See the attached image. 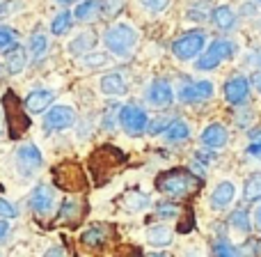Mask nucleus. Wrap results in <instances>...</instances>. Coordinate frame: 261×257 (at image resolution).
<instances>
[{
	"label": "nucleus",
	"instance_id": "nucleus-1",
	"mask_svg": "<svg viewBox=\"0 0 261 257\" xmlns=\"http://www.w3.org/2000/svg\"><path fill=\"white\" fill-rule=\"evenodd\" d=\"M126 163V154L122 149H117L115 145H101L87 158V166H90L92 179L99 186H103L106 181L113 179V175L119 170V168Z\"/></svg>",
	"mask_w": 261,
	"mask_h": 257
},
{
	"label": "nucleus",
	"instance_id": "nucleus-2",
	"mask_svg": "<svg viewBox=\"0 0 261 257\" xmlns=\"http://www.w3.org/2000/svg\"><path fill=\"white\" fill-rule=\"evenodd\" d=\"M202 186V179L195 175L193 170H184V168H174V170H165L158 175L156 189L165 195L179 198V195H190Z\"/></svg>",
	"mask_w": 261,
	"mask_h": 257
},
{
	"label": "nucleus",
	"instance_id": "nucleus-3",
	"mask_svg": "<svg viewBox=\"0 0 261 257\" xmlns=\"http://www.w3.org/2000/svg\"><path fill=\"white\" fill-rule=\"evenodd\" d=\"M0 108H3L5 124H7L9 135H12V138H18V135H23L28 129H30L28 110L23 108V104L18 101V97L14 95L12 90L3 95V99H0Z\"/></svg>",
	"mask_w": 261,
	"mask_h": 257
},
{
	"label": "nucleus",
	"instance_id": "nucleus-4",
	"mask_svg": "<svg viewBox=\"0 0 261 257\" xmlns=\"http://www.w3.org/2000/svg\"><path fill=\"white\" fill-rule=\"evenodd\" d=\"M103 41L110 53H115L117 58H128L130 51L138 44V32L126 23H115V26H110L106 30Z\"/></svg>",
	"mask_w": 261,
	"mask_h": 257
},
{
	"label": "nucleus",
	"instance_id": "nucleus-5",
	"mask_svg": "<svg viewBox=\"0 0 261 257\" xmlns=\"http://www.w3.org/2000/svg\"><path fill=\"white\" fill-rule=\"evenodd\" d=\"M50 177H53V184L58 186V189L69 191V193H81V191L87 189L85 172L73 161H64V163H60V166H55Z\"/></svg>",
	"mask_w": 261,
	"mask_h": 257
},
{
	"label": "nucleus",
	"instance_id": "nucleus-6",
	"mask_svg": "<svg viewBox=\"0 0 261 257\" xmlns=\"http://www.w3.org/2000/svg\"><path fill=\"white\" fill-rule=\"evenodd\" d=\"M234 41L229 39H216L211 46H208V51L202 55V58L197 60V69H202V72H206V69H216L218 64H222L225 60H231L234 58Z\"/></svg>",
	"mask_w": 261,
	"mask_h": 257
},
{
	"label": "nucleus",
	"instance_id": "nucleus-7",
	"mask_svg": "<svg viewBox=\"0 0 261 257\" xmlns=\"http://www.w3.org/2000/svg\"><path fill=\"white\" fill-rule=\"evenodd\" d=\"M204 44H206V35L202 30H190L172 44V53L179 60H193L202 53Z\"/></svg>",
	"mask_w": 261,
	"mask_h": 257
},
{
	"label": "nucleus",
	"instance_id": "nucleus-8",
	"mask_svg": "<svg viewBox=\"0 0 261 257\" xmlns=\"http://www.w3.org/2000/svg\"><path fill=\"white\" fill-rule=\"evenodd\" d=\"M41 166H44V156L37 145H21L16 149V168L23 177L35 175Z\"/></svg>",
	"mask_w": 261,
	"mask_h": 257
},
{
	"label": "nucleus",
	"instance_id": "nucleus-9",
	"mask_svg": "<svg viewBox=\"0 0 261 257\" xmlns=\"http://www.w3.org/2000/svg\"><path fill=\"white\" fill-rule=\"evenodd\" d=\"M119 124H122V129L126 131V133L138 135V133H142V131L147 129L149 118H147V113H144L140 106L130 104V106L119 108Z\"/></svg>",
	"mask_w": 261,
	"mask_h": 257
},
{
	"label": "nucleus",
	"instance_id": "nucleus-10",
	"mask_svg": "<svg viewBox=\"0 0 261 257\" xmlns=\"http://www.w3.org/2000/svg\"><path fill=\"white\" fill-rule=\"evenodd\" d=\"M76 122V110L71 106H53L44 115V129L46 131H64Z\"/></svg>",
	"mask_w": 261,
	"mask_h": 257
},
{
	"label": "nucleus",
	"instance_id": "nucleus-11",
	"mask_svg": "<svg viewBox=\"0 0 261 257\" xmlns=\"http://www.w3.org/2000/svg\"><path fill=\"white\" fill-rule=\"evenodd\" d=\"M213 95V83L211 81H197V83H186L179 90V99L184 104H199V101L211 99Z\"/></svg>",
	"mask_w": 261,
	"mask_h": 257
},
{
	"label": "nucleus",
	"instance_id": "nucleus-12",
	"mask_svg": "<svg viewBox=\"0 0 261 257\" xmlns=\"http://www.w3.org/2000/svg\"><path fill=\"white\" fill-rule=\"evenodd\" d=\"M55 204V191L50 184H39L35 191H32V198H30V207L35 214L39 216H48L50 209Z\"/></svg>",
	"mask_w": 261,
	"mask_h": 257
},
{
	"label": "nucleus",
	"instance_id": "nucleus-13",
	"mask_svg": "<svg viewBox=\"0 0 261 257\" xmlns=\"http://www.w3.org/2000/svg\"><path fill=\"white\" fill-rule=\"evenodd\" d=\"M55 101V92L53 90H32L25 99V110L28 115H39L44 110H48Z\"/></svg>",
	"mask_w": 261,
	"mask_h": 257
},
{
	"label": "nucleus",
	"instance_id": "nucleus-14",
	"mask_svg": "<svg viewBox=\"0 0 261 257\" xmlns=\"http://www.w3.org/2000/svg\"><path fill=\"white\" fill-rule=\"evenodd\" d=\"M248 97H250V81H248V78L236 76V78H231V81L225 83V99H227V104L239 106V104H243Z\"/></svg>",
	"mask_w": 261,
	"mask_h": 257
},
{
	"label": "nucleus",
	"instance_id": "nucleus-15",
	"mask_svg": "<svg viewBox=\"0 0 261 257\" xmlns=\"http://www.w3.org/2000/svg\"><path fill=\"white\" fill-rule=\"evenodd\" d=\"M174 99V92H172V85L167 81H153L151 85L147 87V101L151 106H167Z\"/></svg>",
	"mask_w": 261,
	"mask_h": 257
},
{
	"label": "nucleus",
	"instance_id": "nucleus-16",
	"mask_svg": "<svg viewBox=\"0 0 261 257\" xmlns=\"http://www.w3.org/2000/svg\"><path fill=\"white\" fill-rule=\"evenodd\" d=\"M234 195H236V186L231 181H220L216 186V191L211 193V207L222 212V209H227L234 202Z\"/></svg>",
	"mask_w": 261,
	"mask_h": 257
},
{
	"label": "nucleus",
	"instance_id": "nucleus-17",
	"mask_svg": "<svg viewBox=\"0 0 261 257\" xmlns=\"http://www.w3.org/2000/svg\"><path fill=\"white\" fill-rule=\"evenodd\" d=\"M227 138H229V135H227V129L222 127V124H208V127L202 131V143H204V147H208V149L225 147Z\"/></svg>",
	"mask_w": 261,
	"mask_h": 257
},
{
	"label": "nucleus",
	"instance_id": "nucleus-18",
	"mask_svg": "<svg viewBox=\"0 0 261 257\" xmlns=\"http://www.w3.org/2000/svg\"><path fill=\"white\" fill-rule=\"evenodd\" d=\"M101 92L108 97H122L126 95V81H124L122 74L113 72V74H106L101 78Z\"/></svg>",
	"mask_w": 261,
	"mask_h": 257
},
{
	"label": "nucleus",
	"instance_id": "nucleus-19",
	"mask_svg": "<svg viewBox=\"0 0 261 257\" xmlns=\"http://www.w3.org/2000/svg\"><path fill=\"white\" fill-rule=\"evenodd\" d=\"M94 46H96V35L94 32H81L78 37H73L71 39L69 51H71L73 55H85V53H90Z\"/></svg>",
	"mask_w": 261,
	"mask_h": 257
},
{
	"label": "nucleus",
	"instance_id": "nucleus-20",
	"mask_svg": "<svg viewBox=\"0 0 261 257\" xmlns=\"http://www.w3.org/2000/svg\"><path fill=\"white\" fill-rule=\"evenodd\" d=\"M211 18H213V23H216L220 30H231V28L236 26V14L231 12L227 5H220V7L213 9Z\"/></svg>",
	"mask_w": 261,
	"mask_h": 257
},
{
	"label": "nucleus",
	"instance_id": "nucleus-21",
	"mask_svg": "<svg viewBox=\"0 0 261 257\" xmlns=\"http://www.w3.org/2000/svg\"><path fill=\"white\" fill-rule=\"evenodd\" d=\"M25 67V49L23 46H14L7 51V72L9 74H21Z\"/></svg>",
	"mask_w": 261,
	"mask_h": 257
},
{
	"label": "nucleus",
	"instance_id": "nucleus-22",
	"mask_svg": "<svg viewBox=\"0 0 261 257\" xmlns=\"http://www.w3.org/2000/svg\"><path fill=\"white\" fill-rule=\"evenodd\" d=\"M99 12H101V0H85V3H81L76 7L73 16L78 21H94L99 16Z\"/></svg>",
	"mask_w": 261,
	"mask_h": 257
},
{
	"label": "nucleus",
	"instance_id": "nucleus-23",
	"mask_svg": "<svg viewBox=\"0 0 261 257\" xmlns=\"http://www.w3.org/2000/svg\"><path fill=\"white\" fill-rule=\"evenodd\" d=\"M165 138L170 140V143H181V140L190 138V127L184 122V120H174V122L167 124Z\"/></svg>",
	"mask_w": 261,
	"mask_h": 257
},
{
	"label": "nucleus",
	"instance_id": "nucleus-24",
	"mask_svg": "<svg viewBox=\"0 0 261 257\" xmlns=\"http://www.w3.org/2000/svg\"><path fill=\"white\" fill-rule=\"evenodd\" d=\"M243 198H245V202H257V200H261V172H254V175H250L245 179Z\"/></svg>",
	"mask_w": 261,
	"mask_h": 257
},
{
	"label": "nucleus",
	"instance_id": "nucleus-25",
	"mask_svg": "<svg viewBox=\"0 0 261 257\" xmlns=\"http://www.w3.org/2000/svg\"><path fill=\"white\" fill-rule=\"evenodd\" d=\"M147 241L151 246H170L172 244V232L165 225H153L147 230Z\"/></svg>",
	"mask_w": 261,
	"mask_h": 257
},
{
	"label": "nucleus",
	"instance_id": "nucleus-26",
	"mask_svg": "<svg viewBox=\"0 0 261 257\" xmlns=\"http://www.w3.org/2000/svg\"><path fill=\"white\" fill-rule=\"evenodd\" d=\"M78 216H81V204L73 202V200H64L55 221L58 223H69V221H76Z\"/></svg>",
	"mask_w": 261,
	"mask_h": 257
},
{
	"label": "nucleus",
	"instance_id": "nucleus-27",
	"mask_svg": "<svg viewBox=\"0 0 261 257\" xmlns=\"http://www.w3.org/2000/svg\"><path fill=\"white\" fill-rule=\"evenodd\" d=\"M122 202L126 209H130V212H142V209L149 204V198L144 193H140V191H128V193L124 195Z\"/></svg>",
	"mask_w": 261,
	"mask_h": 257
},
{
	"label": "nucleus",
	"instance_id": "nucleus-28",
	"mask_svg": "<svg viewBox=\"0 0 261 257\" xmlns=\"http://www.w3.org/2000/svg\"><path fill=\"white\" fill-rule=\"evenodd\" d=\"M81 241L85 246H90V248H96V246H101L106 241V227H90V230L83 232Z\"/></svg>",
	"mask_w": 261,
	"mask_h": 257
},
{
	"label": "nucleus",
	"instance_id": "nucleus-29",
	"mask_svg": "<svg viewBox=\"0 0 261 257\" xmlns=\"http://www.w3.org/2000/svg\"><path fill=\"white\" fill-rule=\"evenodd\" d=\"M229 223L234 230H239L241 235H250V230H252V223H250V216L245 212H234L229 216Z\"/></svg>",
	"mask_w": 261,
	"mask_h": 257
},
{
	"label": "nucleus",
	"instance_id": "nucleus-30",
	"mask_svg": "<svg viewBox=\"0 0 261 257\" xmlns=\"http://www.w3.org/2000/svg\"><path fill=\"white\" fill-rule=\"evenodd\" d=\"M28 49H30V55H35V58H41V55L46 53V49H48V37L41 35V32L32 35V37H30V44H28Z\"/></svg>",
	"mask_w": 261,
	"mask_h": 257
},
{
	"label": "nucleus",
	"instance_id": "nucleus-31",
	"mask_svg": "<svg viewBox=\"0 0 261 257\" xmlns=\"http://www.w3.org/2000/svg\"><path fill=\"white\" fill-rule=\"evenodd\" d=\"M69 28H71V12H62L50 21V30H53V35H64Z\"/></svg>",
	"mask_w": 261,
	"mask_h": 257
},
{
	"label": "nucleus",
	"instance_id": "nucleus-32",
	"mask_svg": "<svg viewBox=\"0 0 261 257\" xmlns=\"http://www.w3.org/2000/svg\"><path fill=\"white\" fill-rule=\"evenodd\" d=\"M213 255L216 257H241L239 248L231 246L227 239H218L216 244H213Z\"/></svg>",
	"mask_w": 261,
	"mask_h": 257
},
{
	"label": "nucleus",
	"instance_id": "nucleus-33",
	"mask_svg": "<svg viewBox=\"0 0 261 257\" xmlns=\"http://www.w3.org/2000/svg\"><path fill=\"white\" fill-rule=\"evenodd\" d=\"M16 46V32L7 26H0V51H9Z\"/></svg>",
	"mask_w": 261,
	"mask_h": 257
},
{
	"label": "nucleus",
	"instance_id": "nucleus-34",
	"mask_svg": "<svg viewBox=\"0 0 261 257\" xmlns=\"http://www.w3.org/2000/svg\"><path fill=\"white\" fill-rule=\"evenodd\" d=\"M156 214L161 218H174L179 214V204L170 202V200H161V202H156Z\"/></svg>",
	"mask_w": 261,
	"mask_h": 257
},
{
	"label": "nucleus",
	"instance_id": "nucleus-35",
	"mask_svg": "<svg viewBox=\"0 0 261 257\" xmlns=\"http://www.w3.org/2000/svg\"><path fill=\"white\" fill-rule=\"evenodd\" d=\"M16 216H18V209L9 200L0 198V218H16Z\"/></svg>",
	"mask_w": 261,
	"mask_h": 257
},
{
	"label": "nucleus",
	"instance_id": "nucleus-36",
	"mask_svg": "<svg viewBox=\"0 0 261 257\" xmlns=\"http://www.w3.org/2000/svg\"><path fill=\"white\" fill-rule=\"evenodd\" d=\"M142 3L144 9H149V12H163V9H167V5H170V0H140Z\"/></svg>",
	"mask_w": 261,
	"mask_h": 257
},
{
	"label": "nucleus",
	"instance_id": "nucleus-37",
	"mask_svg": "<svg viewBox=\"0 0 261 257\" xmlns=\"http://www.w3.org/2000/svg\"><path fill=\"white\" fill-rule=\"evenodd\" d=\"M167 124H170V122H165V120H156V122L147 124V127H149V133H151V135H158V133H163V131L167 129Z\"/></svg>",
	"mask_w": 261,
	"mask_h": 257
},
{
	"label": "nucleus",
	"instance_id": "nucleus-38",
	"mask_svg": "<svg viewBox=\"0 0 261 257\" xmlns=\"http://www.w3.org/2000/svg\"><path fill=\"white\" fill-rule=\"evenodd\" d=\"M106 55L103 53H92L90 58H85V64H90V67H99V64H106Z\"/></svg>",
	"mask_w": 261,
	"mask_h": 257
},
{
	"label": "nucleus",
	"instance_id": "nucleus-39",
	"mask_svg": "<svg viewBox=\"0 0 261 257\" xmlns=\"http://www.w3.org/2000/svg\"><path fill=\"white\" fill-rule=\"evenodd\" d=\"M115 113H117V108H108V113H106V118H103V127L106 129H113V118H115Z\"/></svg>",
	"mask_w": 261,
	"mask_h": 257
},
{
	"label": "nucleus",
	"instance_id": "nucleus-40",
	"mask_svg": "<svg viewBox=\"0 0 261 257\" xmlns=\"http://www.w3.org/2000/svg\"><path fill=\"white\" fill-rule=\"evenodd\" d=\"M12 9H14V5L9 3V0H0V18H5Z\"/></svg>",
	"mask_w": 261,
	"mask_h": 257
},
{
	"label": "nucleus",
	"instance_id": "nucleus-41",
	"mask_svg": "<svg viewBox=\"0 0 261 257\" xmlns=\"http://www.w3.org/2000/svg\"><path fill=\"white\" fill-rule=\"evenodd\" d=\"M248 154L250 156H257V158H261V143H252L248 147Z\"/></svg>",
	"mask_w": 261,
	"mask_h": 257
},
{
	"label": "nucleus",
	"instance_id": "nucleus-42",
	"mask_svg": "<svg viewBox=\"0 0 261 257\" xmlns=\"http://www.w3.org/2000/svg\"><path fill=\"white\" fill-rule=\"evenodd\" d=\"M44 257H64V250L60 248V246H55V248L46 250V255H44Z\"/></svg>",
	"mask_w": 261,
	"mask_h": 257
},
{
	"label": "nucleus",
	"instance_id": "nucleus-43",
	"mask_svg": "<svg viewBox=\"0 0 261 257\" xmlns=\"http://www.w3.org/2000/svg\"><path fill=\"white\" fill-rule=\"evenodd\" d=\"M7 232H9V225H7V221H0V241L7 237Z\"/></svg>",
	"mask_w": 261,
	"mask_h": 257
},
{
	"label": "nucleus",
	"instance_id": "nucleus-44",
	"mask_svg": "<svg viewBox=\"0 0 261 257\" xmlns=\"http://www.w3.org/2000/svg\"><path fill=\"white\" fill-rule=\"evenodd\" d=\"M252 85L257 87V92L261 95V72H257V74H254V78H252Z\"/></svg>",
	"mask_w": 261,
	"mask_h": 257
},
{
	"label": "nucleus",
	"instance_id": "nucleus-45",
	"mask_svg": "<svg viewBox=\"0 0 261 257\" xmlns=\"http://www.w3.org/2000/svg\"><path fill=\"white\" fill-rule=\"evenodd\" d=\"M250 138L252 143H261V131H250Z\"/></svg>",
	"mask_w": 261,
	"mask_h": 257
},
{
	"label": "nucleus",
	"instance_id": "nucleus-46",
	"mask_svg": "<svg viewBox=\"0 0 261 257\" xmlns=\"http://www.w3.org/2000/svg\"><path fill=\"white\" fill-rule=\"evenodd\" d=\"M252 62H254V64H259V67H261V53H259V55H254Z\"/></svg>",
	"mask_w": 261,
	"mask_h": 257
},
{
	"label": "nucleus",
	"instance_id": "nucleus-47",
	"mask_svg": "<svg viewBox=\"0 0 261 257\" xmlns=\"http://www.w3.org/2000/svg\"><path fill=\"white\" fill-rule=\"evenodd\" d=\"M149 257H170V255H167V253H151Z\"/></svg>",
	"mask_w": 261,
	"mask_h": 257
},
{
	"label": "nucleus",
	"instance_id": "nucleus-48",
	"mask_svg": "<svg viewBox=\"0 0 261 257\" xmlns=\"http://www.w3.org/2000/svg\"><path fill=\"white\" fill-rule=\"evenodd\" d=\"M257 223H259V227H261V207L257 209Z\"/></svg>",
	"mask_w": 261,
	"mask_h": 257
},
{
	"label": "nucleus",
	"instance_id": "nucleus-49",
	"mask_svg": "<svg viewBox=\"0 0 261 257\" xmlns=\"http://www.w3.org/2000/svg\"><path fill=\"white\" fill-rule=\"evenodd\" d=\"M58 3H60V5H71L73 0H58Z\"/></svg>",
	"mask_w": 261,
	"mask_h": 257
},
{
	"label": "nucleus",
	"instance_id": "nucleus-50",
	"mask_svg": "<svg viewBox=\"0 0 261 257\" xmlns=\"http://www.w3.org/2000/svg\"><path fill=\"white\" fill-rule=\"evenodd\" d=\"M0 113H3V108H0Z\"/></svg>",
	"mask_w": 261,
	"mask_h": 257
},
{
	"label": "nucleus",
	"instance_id": "nucleus-51",
	"mask_svg": "<svg viewBox=\"0 0 261 257\" xmlns=\"http://www.w3.org/2000/svg\"><path fill=\"white\" fill-rule=\"evenodd\" d=\"M257 3H261V0H257Z\"/></svg>",
	"mask_w": 261,
	"mask_h": 257
}]
</instances>
